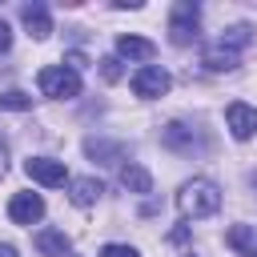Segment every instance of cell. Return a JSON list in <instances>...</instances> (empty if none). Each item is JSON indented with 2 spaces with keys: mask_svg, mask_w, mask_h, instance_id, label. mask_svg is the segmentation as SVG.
Segmentation results:
<instances>
[{
  "mask_svg": "<svg viewBox=\"0 0 257 257\" xmlns=\"http://www.w3.org/2000/svg\"><path fill=\"white\" fill-rule=\"evenodd\" d=\"M177 209L189 217V221H201V217H213L221 209V189L209 181V177H193L177 189Z\"/></svg>",
  "mask_w": 257,
  "mask_h": 257,
  "instance_id": "6da1fadb",
  "label": "cell"
},
{
  "mask_svg": "<svg viewBox=\"0 0 257 257\" xmlns=\"http://www.w3.org/2000/svg\"><path fill=\"white\" fill-rule=\"evenodd\" d=\"M201 36V8L193 4V0H177L173 8H169V40L177 44V48H185V44H193Z\"/></svg>",
  "mask_w": 257,
  "mask_h": 257,
  "instance_id": "7a4b0ae2",
  "label": "cell"
},
{
  "mask_svg": "<svg viewBox=\"0 0 257 257\" xmlns=\"http://www.w3.org/2000/svg\"><path fill=\"white\" fill-rule=\"evenodd\" d=\"M36 84H40V92L52 96V100H72V96H80V72H72L68 64H48V68H40Z\"/></svg>",
  "mask_w": 257,
  "mask_h": 257,
  "instance_id": "3957f363",
  "label": "cell"
},
{
  "mask_svg": "<svg viewBox=\"0 0 257 257\" xmlns=\"http://www.w3.org/2000/svg\"><path fill=\"white\" fill-rule=\"evenodd\" d=\"M161 145H165L169 153H181V157H201V153L209 149V141L201 137V128H193V124H185V120H169V124L161 128Z\"/></svg>",
  "mask_w": 257,
  "mask_h": 257,
  "instance_id": "277c9868",
  "label": "cell"
},
{
  "mask_svg": "<svg viewBox=\"0 0 257 257\" xmlns=\"http://www.w3.org/2000/svg\"><path fill=\"white\" fill-rule=\"evenodd\" d=\"M133 92L141 96V100H157V96H165L169 92V84H173V76L161 68V64H141L137 72H133Z\"/></svg>",
  "mask_w": 257,
  "mask_h": 257,
  "instance_id": "5b68a950",
  "label": "cell"
},
{
  "mask_svg": "<svg viewBox=\"0 0 257 257\" xmlns=\"http://www.w3.org/2000/svg\"><path fill=\"white\" fill-rule=\"evenodd\" d=\"M24 173H28L36 185H44V189H60V185L72 181V177L64 173V161H52V157H28V161H24Z\"/></svg>",
  "mask_w": 257,
  "mask_h": 257,
  "instance_id": "8992f818",
  "label": "cell"
},
{
  "mask_svg": "<svg viewBox=\"0 0 257 257\" xmlns=\"http://www.w3.org/2000/svg\"><path fill=\"white\" fill-rule=\"evenodd\" d=\"M8 217H12V225H36L44 217V197L40 193H12Z\"/></svg>",
  "mask_w": 257,
  "mask_h": 257,
  "instance_id": "52a82bcc",
  "label": "cell"
},
{
  "mask_svg": "<svg viewBox=\"0 0 257 257\" xmlns=\"http://www.w3.org/2000/svg\"><path fill=\"white\" fill-rule=\"evenodd\" d=\"M225 124H229V133H233L237 141H249V137L257 133V108L245 104V100H233V104L225 108Z\"/></svg>",
  "mask_w": 257,
  "mask_h": 257,
  "instance_id": "ba28073f",
  "label": "cell"
},
{
  "mask_svg": "<svg viewBox=\"0 0 257 257\" xmlns=\"http://www.w3.org/2000/svg\"><path fill=\"white\" fill-rule=\"evenodd\" d=\"M20 24L28 28V36H32V40L52 36V12H48V4H40V0L24 4V8H20Z\"/></svg>",
  "mask_w": 257,
  "mask_h": 257,
  "instance_id": "9c48e42d",
  "label": "cell"
},
{
  "mask_svg": "<svg viewBox=\"0 0 257 257\" xmlns=\"http://www.w3.org/2000/svg\"><path fill=\"white\" fill-rule=\"evenodd\" d=\"M116 56L149 64V60L157 56V44H153V40H145V36H133V32H124V36H116Z\"/></svg>",
  "mask_w": 257,
  "mask_h": 257,
  "instance_id": "30bf717a",
  "label": "cell"
},
{
  "mask_svg": "<svg viewBox=\"0 0 257 257\" xmlns=\"http://www.w3.org/2000/svg\"><path fill=\"white\" fill-rule=\"evenodd\" d=\"M100 193H104V185H100L96 177H72V181H68V201H72L76 209L96 205V201H100Z\"/></svg>",
  "mask_w": 257,
  "mask_h": 257,
  "instance_id": "8fae6325",
  "label": "cell"
},
{
  "mask_svg": "<svg viewBox=\"0 0 257 257\" xmlns=\"http://www.w3.org/2000/svg\"><path fill=\"white\" fill-rule=\"evenodd\" d=\"M225 245H229L237 257H257V225H229Z\"/></svg>",
  "mask_w": 257,
  "mask_h": 257,
  "instance_id": "7c38bea8",
  "label": "cell"
},
{
  "mask_svg": "<svg viewBox=\"0 0 257 257\" xmlns=\"http://www.w3.org/2000/svg\"><path fill=\"white\" fill-rule=\"evenodd\" d=\"M36 249H40L44 257H68L72 241H68L64 229H40V233H36Z\"/></svg>",
  "mask_w": 257,
  "mask_h": 257,
  "instance_id": "4fadbf2b",
  "label": "cell"
},
{
  "mask_svg": "<svg viewBox=\"0 0 257 257\" xmlns=\"http://www.w3.org/2000/svg\"><path fill=\"white\" fill-rule=\"evenodd\" d=\"M84 153H88L92 161H100V165H112V161L124 157V145H120V141H104V137H88V141H84Z\"/></svg>",
  "mask_w": 257,
  "mask_h": 257,
  "instance_id": "5bb4252c",
  "label": "cell"
},
{
  "mask_svg": "<svg viewBox=\"0 0 257 257\" xmlns=\"http://www.w3.org/2000/svg\"><path fill=\"white\" fill-rule=\"evenodd\" d=\"M120 185L128 189V193H153V173L145 169V165H137V161H128L124 169H120Z\"/></svg>",
  "mask_w": 257,
  "mask_h": 257,
  "instance_id": "9a60e30c",
  "label": "cell"
},
{
  "mask_svg": "<svg viewBox=\"0 0 257 257\" xmlns=\"http://www.w3.org/2000/svg\"><path fill=\"white\" fill-rule=\"evenodd\" d=\"M249 40H253V24H233V28H225V32H221L217 48H225V52H241Z\"/></svg>",
  "mask_w": 257,
  "mask_h": 257,
  "instance_id": "2e32d148",
  "label": "cell"
},
{
  "mask_svg": "<svg viewBox=\"0 0 257 257\" xmlns=\"http://www.w3.org/2000/svg\"><path fill=\"white\" fill-rule=\"evenodd\" d=\"M201 64L209 68V72H233L237 68V52H225V48H205V56H201Z\"/></svg>",
  "mask_w": 257,
  "mask_h": 257,
  "instance_id": "e0dca14e",
  "label": "cell"
},
{
  "mask_svg": "<svg viewBox=\"0 0 257 257\" xmlns=\"http://www.w3.org/2000/svg\"><path fill=\"white\" fill-rule=\"evenodd\" d=\"M0 108H8V112H24V108H32V96L20 92V88H8V92H0Z\"/></svg>",
  "mask_w": 257,
  "mask_h": 257,
  "instance_id": "ac0fdd59",
  "label": "cell"
},
{
  "mask_svg": "<svg viewBox=\"0 0 257 257\" xmlns=\"http://www.w3.org/2000/svg\"><path fill=\"white\" fill-rule=\"evenodd\" d=\"M100 257H141L133 245H116V241H108V245H100Z\"/></svg>",
  "mask_w": 257,
  "mask_h": 257,
  "instance_id": "d6986e66",
  "label": "cell"
},
{
  "mask_svg": "<svg viewBox=\"0 0 257 257\" xmlns=\"http://www.w3.org/2000/svg\"><path fill=\"white\" fill-rule=\"evenodd\" d=\"M100 72H104V80H120V56H104Z\"/></svg>",
  "mask_w": 257,
  "mask_h": 257,
  "instance_id": "ffe728a7",
  "label": "cell"
},
{
  "mask_svg": "<svg viewBox=\"0 0 257 257\" xmlns=\"http://www.w3.org/2000/svg\"><path fill=\"white\" fill-rule=\"evenodd\" d=\"M64 64H68L72 72H80V68H88V60H84V52H68V56H64Z\"/></svg>",
  "mask_w": 257,
  "mask_h": 257,
  "instance_id": "44dd1931",
  "label": "cell"
},
{
  "mask_svg": "<svg viewBox=\"0 0 257 257\" xmlns=\"http://www.w3.org/2000/svg\"><path fill=\"white\" fill-rule=\"evenodd\" d=\"M8 48H12V28L0 20V52H8Z\"/></svg>",
  "mask_w": 257,
  "mask_h": 257,
  "instance_id": "7402d4cb",
  "label": "cell"
},
{
  "mask_svg": "<svg viewBox=\"0 0 257 257\" xmlns=\"http://www.w3.org/2000/svg\"><path fill=\"white\" fill-rule=\"evenodd\" d=\"M8 173V145H4V137H0V177Z\"/></svg>",
  "mask_w": 257,
  "mask_h": 257,
  "instance_id": "603a6c76",
  "label": "cell"
},
{
  "mask_svg": "<svg viewBox=\"0 0 257 257\" xmlns=\"http://www.w3.org/2000/svg\"><path fill=\"white\" fill-rule=\"evenodd\" d=\"M0 257H20V253H16L12 245H0Z\"/></svg>",
  "mask_w": 257,
  "mask_h": 257,
  "instance_id": "cb8c5ba5",
  "label": "cell"
},
{
  "mask_svg": "<svg viewBox=\"0 0 257 257\" xmlns=\"http://www.w3.org/2000/svg\"><path fill=\"white\" fill-rule=\"evenodd\" d=\"M249 189H253V197H257V173H249Z\"/></svg>",
  "mask_w": 257,
  "mask_h": 257,
  "instance_id": "d4e9b609",
  "label": "cell"
}]
</instances>
